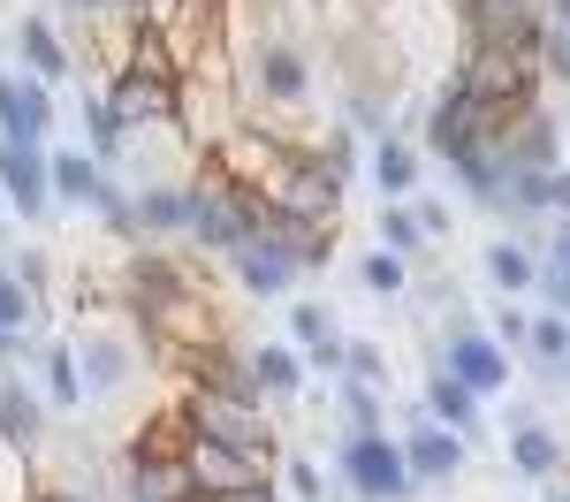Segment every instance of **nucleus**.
<instances>
[{"mask_svg":"<svg viewBox=\"0 0 570 502\" xmlns=\"http://www.w3.org/2000/svg\"><path fill=\"white\" fill-rule=\"evenodd\" d=\"M289 335H297V351H312V343L335 335V313H327L320 297H305V305H289Z\"/></svg>","mask_w":570,"mask_h":502,"instance_id":"2f4dec72","label":"nucleus"},{"mask_svg":"<svg viewBox=\"0 0 570 502\" xmlns=\"http://www.w3.org/2000/svg\"><path fill=\"white\" fill-rule=\"evenodd\" d=\"M61 8H69V16H77V23H115V16H122V0H61Z\"/></svg>","mask_w":570,"mask_h":502,"instance_id":"c9c22d12","label":"nucleus"},{"mask_svg":"<svg viewBox=\"0 0 570 502\" xmlns=\"http://www.w3.org/2000/svg\"><path fill=\"white\" fill-rule=\"evenodd\" d=\"M183 472H190V502H220V495L274 488V456H266V450H236V442H214V434H190Z\"/></svg>","mask_w":570,"mask_h":502,"instance_id":"39448f33","label":"nucleus"},{"mask_svg":"<svg viewBox=\"0 0 570 502\" xmlns=\"http://www.w3.org/2000/svg\"><path fill=\"white\" fill-rule=\"evenodd\" d=\"M411 214H419V228H426V236H449V206H441V198H419Z\"/></svg>","mask_w":570,"mask_h":502,"instance_id":"4c0bfd02","label":"nucleus"},{"mask_svg":"<svg viewBox=\"0 0 570 502\" xmlns=\"http://www.w3.org/2000/svg\"><path fill=\"white\" fill-rule=\"evenodd\" d=\"M85 137H91V160H99V168L130 152V130H122V115L107 107V91H85Z\"/></svg>","mask_w":570,"mask_h":502,"instance_id":"b1692460","label":"nucleus"},{"mask_svg":"<svg viewBox=\"0 0 570 502\" xmlns=\"http://www.w3.org/2000/svg\"><path fill=\"white\" fill-rule=\"evenodd\" d=\"M31 502H91V495H85V488H39Z\"/></svg>","mask_w":570,"mask_h":502,"instance_id":"a19ab883","label":"nucleus"},{"mask_svg":"<svg viewBox=\"0 0 570 502\" xmlns=\"http://www.w3.org/2000/svg\"><path fill=\"white\" fill-rule=\"evenodd\" d=\"M540 282H548V297L563 305V319H570V274H556V267H540Z\"/></svg>","mask_w":570,"mask_h":502,"instance_id":"ea45409f","label":"nucleus"},{"mask_svg":"<svg viewBox=\"0 0 570 502\" xmlns=\"http://www.w3.org/2000/svg\"><path fill=\"white\" fill-rule=\"evenodd\" d=\"M480 404H487V396H472L449 365H441V373H426V419L456 426V434H480Z\"/></svg>","mask_w":570,"mask_h":502,"instance_id":"aec40b11","label":"nucleus"},{"mask_svg":"<svg viewBox=\"0 0 570 502\" xmlns=\"http://www.w3.org/2000/svg\"><path fill=\"white\" fill-rule=\"evenodd\" d=\"M510 122H518V115H502V107L472 99L464 85H449L434 107H426V152H434V160H464V152H480V145H502Z\"/></svg>","mask_w":570,"mask_h":502,"instance_id":"7ed1b4c3","label":"nucleus"},{"mask_svg":"<svg viewBox=\"0 0 570 502\" xmlns=\"http://www.w3.org/2000/svg\"><path fill=\"white\" fill-rule=\"evenodd\" d=\"M335 404L351 419V434H389V419H381V388H365V381H335Z\"/></svg>","mask_w":570,"mask_h":502,"instance_id":"c85d7f7f","label":"nucleus"},{"mask_svg":"<svg viewBox=\"0 0 570 502\" xmlns=\"http://www.w3.org/2000/svg\"><path fill=\"white\" fill-rule=\"evenodd\" d=\"M220 502H282L274 488H252V495H220Z\"/></svg>","mask_w":570,"mask_h":502,"instance_id":"37998d69","label":"nucleus"},{"mask_svg":"<svg viewBox=\"0 0 570 502\" xmlns=\"http://www.w3.org/2000/svg\"><path fill=\"white\" fill-rule=\"evenodd\" d=\"M335 472L357 502H411L419 480H411V456H403V434H351L335 450Z\"/></svg>","mask_w":570,"mask_h":502,"instance_id":"f03ea898","label":"nucleus"},{"mask_svg":"<svg viewBox=\"0 0 570 502\" xmlns=\"http://www.w3.org/2000/svg\"><path fill=\"white\" fill-rule=\"evenodd\" d=\"M556 502H570V495H556Z\"/></svg>","mask_w":570,"mask_h":502,"instance_id":"49530a36","label":"nucleus"},{"mask_svg":"<svg viewBox=\"0 0 570 502\" xmlns=\"http://www.w3.org/2000/svg\"><path fill=\"white\" fill-rule=\"evenodd\" d=\"M305 351H282V343H266V351H252V381H259V396H297L305 388Z\"/></svg>","mask_w":570,"mask_h":502,"instance_id":"5701e85b","label":"nucleus"},{"mask_svg":"<svg viewBox=\"0 0 570 502\" xmlns=\"http://www.w3.org/2000/svg\"><path fill=\"white\" fill-rule=\"evenodd\" d=\"M510 464H518L525 480H556V472H563V442H556L540 419H525V426L510 434Z\"/></svg>","mask_w":570,"mask_h":502,"instance_id":"4be33fe9","label":"nucleus"},{"mask_svg":"<svg viewBox=\"0 0 570 502\" xmlns=\"http://www.w3.org/2000/svg\"><path fill=\"white\" fill-rule=\"evenodd\" d=\"M16 46H23V61H31L39 85H61V77L77 69V53L61 46V31H53L46 16H23V23H16Z\"/></svg>","mask_w":570,"mask_h":502,"instance_id":"6ab92c4d","label":"nucleus"},{"mask_svg":"<svg viewBox=\"0 0 570 502\" xmlns=\"http://www.w3.org/2000/svg\"><path fill=\"white\" fill-rule=\"evenodd\" d=\"M0 244H8V214H0Z\"/></svg>","mask_w":570,"mask_h":502,"instance_id":"c03bdc74","label":"nucleus"},{"mask_svg":"<svg viewBox=\"0 0 570 502\" xmlns=\"http://www.w3.org/2000/svg\"><path fill=\"white\" fill-rule=\"evenodd\" d=\"M525 335H532L525 313H494V343H502V351H525Z\"/></svg>","mask_w":570,"mask_h":502,"instance_id":"e433bc0d","label":"nucleus"},{"mask_svg":"<svg viewBox=\"0 0 570 502\" xmlns=\"http://www.w3.org/2000/svg\"><path fill=\"white\" fill-rule=\"evenodd\" d=\"M228 274H236V282H244L252 297H282V289L297 282V259H289V252H282L274 236H259V228H252V236H244V244L228 252Z\"/></svg>","mask_w":570,"mask_h":502,"instance_id":"2eb2a0df","label":"nucleus"},{"mask_svg":"<svg viewBox=\"0 0 570 502\" xmlns=\"http://www.w3.org/2000/svg\"><path fill=\"white\" fill-rule=\"evenodd\" d=\"M381 244H389L395 259H411V252H426L434 236L419 228V214H411V206H389V198H381Z\"/></svg>","mask_w":570,"mask_h":502,"instance_id":"c756f323","label":"nucleus"},{"mask_svg":"<svg viewBox=\"0 0 570 502\" xmlns=\"http://www.w3.org/2000/svg\"><path fill=\"white\" fill-rule=\"evenodd\" d=\"M525 358L540 365V373H563V365H570V319L563 313H540V319H532Z\"/></svg>","mask_w":570,"mask_h":502,"instance_id":"a878e982","label":"nucleus"},{"mask_svg":"<svg viewBox=\"0 0 570 502\" xmlns=\"http://www.w3.org/2000/svg\"><path fill=\"white\" fill-rule=\"evenodd\" d=\"M46 404L53 411H85V373H77V351H46Z\"/></svg>","mask_w":570,"mask_h":502,"instance_id":"bb28decb","label":"nucleus"},{"mask_svg":"<svg viewBox=\"0 0 570 502\" xmlns=\"http://www.w3.org/2000/svg\"><path fill=\"white\" fill-rule=\"evenodd\" d=\"M357 282H365L373 297H395V289L411 282V267H403V259H395L389 244H381V252H365V259H357Z\"/></svg>","mask_w":570,"mask_h":502,"instance_id":"7c9ffc66","label":"nucleus"},{"mask_svg":"<svg viewBox=\"0 0 570 502\" xmlns=\"http://www.w3.org/2000/svg\"><path fill=\"white\" fill-rule=\"evenodd\" d=\"M540 53H502V46H464V61H456V77L449 85H464L472 99L487 107H502V115H525L540 107Z\"/></svg>","mask_w":570,"mask_h":502,"instance_id":"f257e3e1","label":"nucleus"},{"mask_svg":"<svg viewBox=\"0 0 570 502\" xmlns=\"http://www.w3.org/2000/svg\"><path fill=\"white\" fill-rule=\"evenodd\" d=\"M343 358H351L343 335H327V343H312V351H305V365H312V373H327V381H343Z\"/></svg>","mask_w":570,"mask_h":502,"instance_id":"f704fd0d","label":"nucleus"},{"mask_svg":"<svg viewBox=\"0 0 570 502\" xmlns=\"http://www.w3.org/2000/svg\"><path fill=\"white\" fill-rule=\"evenodd\" d=\"M130 502H145V495H130Z\"/></svg>","mask_w":570,"mask_h":502,"instance_id":"a18cd8bd","label":"nucleus"},{"mask_svg":"<svg viewBox=\"0 0 570 502\" xmlns=\"http://www.w3.org/2000/svg\"><path fill=\"white\" fill-rule=\"evenodd\" d=\"M107 107L122 115V130H176V85H160V77H137V69H115V85H107Z\"/></svg>","mask_w":570,"mask_h":502,"instance_id":"ddd939ff","label":"nucleus"},{"mask_svg":"<svg viewBox=\"0 0 570 502\" xmlns=\"http://www.w3.org/2000/svg\"><path fill=\"white\" fill-rule=\"evenodd\" d=\"M183 411H190V426L198 434H214V442H236V450H266L274 456V426H266V396H236V388H206V381H183Z\"/></svg>","mask_w":570,"mask_h":502,"instance_id":"423d86ee","label":"nucleus"},{"mask_svg":"<svg viewBox=\"0 0 570 502\" xmlns=\"http://www.w3.org/2000/svg\"><path fill=\"white\" fill-rule=\"evenodd\" d=\"M441 365H449L472 396H502V388H510V351H502L494 335H480V327H449Z\"/></svg>","mask_w":570,"mask_h":502,"instance_id":"f8f14e48","label":"nucleus"},{"mask_svg":"<svg viewBox=\"0 0 570 502\" xmlns=\"http://www.w3.org/2000/svg\"><path fill=\"white\" fill-rule=\"evenodd\" d=\"M373 183H381V198H389V206H403V198L419 190V145L389 130L381 145H373Z\"/></svg>","mask_w":570,"mask_h":502,"instance_id":"412c9836","label":"nucleus"},{"mask_svg":"<svg viewBox=\"0 0 570 502\" xmlns=\"http://www.w3.org/2000/svg\"><path fill=\"white\" fill-rule=\"evenodd\" d=\"M556 274H570V222H563V236H556V259H548Z\"/></svg>","mask_w":570,"mask_h":502,"instance_id":"79ce46f5","label":"nucleus"},{"mask_svg":"<svg viewBox=\"0 0 570 502\" xmlns=\"http://www.w3.org/2000/svg\"><path fill=\"white\" fill-rule=\"evenodd\" d=\"M305 91H312V69H305L297 46L259 39L244 53V77H236V99L244 107H305Z\"/></svg>","mask_w":570,"mask_h":502,"instance_id":"6e6552de","label":"nucleus"},{"mask_svg":"<svg viewBox=\"0 0 570 502\" xmlns=\"http://www.w3.org/2000/svg\"><path fill=\"white\" fill-rule=\"evenodd\" d=\"M343 168L320 152V145H289L282 152V168L266 176V198L282 206V214H312V222H335L343 214Z\"/></svg>","mask_w":570,"mask_h":502,"instance_id":"20e7f679","label":"nucleus"},{"mask_svg":"<svg viewBox=\"0 0 570 502\" xmlns=\"http://www.w3.org/2000/svg\"><path fill=\"white\" fill-rule=\"evenodd\" d=\"M0 190H8V214L16 222H46L53 214V168H46L39 145L0 137Z\"/></svg>","mask_w":570,"mask_h":502,"instance_id":"9b49d317","label":"nucleus"},{"mask_svg":"<svg viewBox=\"0 0 570 502\" xmlns=\"http://www.w3.org/2000/svg\"><path fill=\"white\" fill-rule=\"evenodd\" d=\"M69 351H77V373H85V404H107V396L130 388V373H137L130 335H115V327H77Z\"/></svg>","mask_w":570,"mask_h":502,"instance_id":"1a4fd4ad","label":"nucleus"},{"mask_svg":"<svg viewBox=\"0 0 570 502\" xmlns=\"http://www.w3.org/2000/svg\"><path fill=\"white\" fill-rule=\"evenodd\" d=\"M502 160H510V168H563V137H556V122H548L540 107H525V115L510 122V137H502Z\"/></svg>","mask_w":570,"mask_h":502,"instance_id":"f3484780","label":"nucleus"},{"mask_svg":"<svg viewBox=\"0 0 570 502\" xmlns=\"http://www.w3.org/2000/svg\"><path fill=\"white\" fill-rule=\"evenodd\" d=\"M137 236H190V183H145L137 190Z\"/></svg>","mask_w":570,"mask_h":502,"instance_id":"a211bd4d","label":"nucleus"},{"mask_svg":"<svg viewBox=\"0 0 570 502\" xmlns=\"http://www.w3.org/2000/svg\"><path fill=\"white\" fill-rule=\"evenodd\" d=\"M464 46H502V53H540L548 39V0H464Z\"/></svg>","mask_w":570,"mask_h":502,"instance_id":"0eeeda50","label":"nucleus"},{"mask_svg":"<svg viewBox=\"0 0 570 502\" xmlns=\"http://www.w3.org/2000/svg\"><path fill=\"white\" fill-rule=\"evenodd\" d=\"M343 381H365V388H389V358H381V343H351V358H343Z\"/></svg>","mask_w":570,"mask_h":502,"instance_id":"473e14b6","label":"nucleus"},{"mask_svg":"<svg viewBox=\"0 0 570 502\" xmlns=\"http://www.w3.org/2000/svg\"><path fill=\"white\" fill-rule=\"evenodd\" d=\"M282 488H289L297 502H327V495H320L327 480H320V464H305V456H289V464H282Z\"/></svg>","mask_w":570,"mask_h":502,"instance_id":"72a5a7b5","label":"nucleus"},{"mask_svg":"<svg viewBox=\"0 0 570 502\" xmlns=\"http://www.w3.org/2000/svg\"><path fill=\"white\" fill-rule=\"evenodd\" d=\"M403 456H411V480H419V488H449V480L464 472V434L441 426V419H426V404H411L403 411Z\"/></svg>","mask_w":570,"mask_h":502,"instance_id":"9d476101","label":"nucleus"},{"mask_svg":"<svg viewBox=\"0 0 570 502\" xmlns=\"http://www.w3.org/2000/svg\"><path fill=\"white\" fill-rule=\"evenodd\" d=\"M53 130V99H46L39 77H8L0 69V137H16V145H46Z\"/></svg>","mask_w":570,"mask_h":502,"instance_id":"4468645a","label":"nucleus"},{"mask_svg":"<svg viewBox=\"0 0 570 502\" xmlns=\"http://www.w3.org/2000/svg\"><path fill=\"white\" fill-rule=\"evenodd\" d=\"M46 313V297L23 282V274H0V327H16V335H31Z\"/></svg>","mask_w":570,"mask_h":502,"instance_id":"cd10ccee","label":"nucleus"},{"mask_svg":"<svg viewBox=\"0 0 570 502\" xmlns=\"http://www.w3.org/2000/svg\"><path fill=\"white\" fill-rule=\"evenodd\" d=\"M16 358H31V335H16V327H0V365H16Z\"/></svg>","mask_w":570,"mask_h":502,"instance_id":"58836bf2","label":"nucleus"},{"mask_svg":"<svg viewBox=\"0 0 570 502\" xmlns=\"http://www.w3.org/2000/svg\"><path fill=\"white\" fill-rule=\"evenodd\" d=\"M0 434H8L23 456L46 442V396L23 388V373H8V365H0Z\"/></svg>","mask_w":570,"mask_h":502,"instance_id":"dca6fc26","label":"nucleus"},{"mask_svg":"<svg viewBox=\"0 0 570 502\" xmlns=\"http://www.w3.org/2000/svg\"><path fill=\"white\" fill-rule=\"evenodd\" d=\"M487 274H494V289H532L540 282V259H532V244H518V236H494L487 244Z\"/></svg>","mask_w":570,"mask_h":502,"instance_id":"393cba45","label":"nucleus"}]
</instances>
